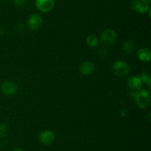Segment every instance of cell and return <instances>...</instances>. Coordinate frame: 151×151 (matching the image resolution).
I'll return each instance as SVG.
<instances>
[{
	"label": "cell",
	"mask_w": 151,
	"mask_h": 151,
	"mask_svg": "<svg viewBox=\"0 0 151 151\" xmlns=\"http://www.w3.org/2000/svg\"><path fill=\"white\" fill-rule=\"evenodd\" d=\"M130 96L140 109L147 108L150 103V95L146 90H139L137 91L132 90L130 93Z\"/></svg>",
	"instance_id": "cell-1"
},
{
	"label": "cell",
	"mask_w": 151,
	"mask_h": 151,
	"mask_svg": "<svg viewBox=\"0 0 151 151\" xmlns=\"http://www.w3.org/2000/svg\"><path fill=\"white\" fill-rule=\"evenodd\" d=\"M114 74L118 76H125L128 75L130 71V66L127 62L122 60H117L113 64L112 66Z\"/></svg>",
	"instance_id": "cell-2"
},
{
	"label": "cell",
	"mask_w": 151,
	"mask_h": 151,
	"mask_svg": "<svg viewBox=\"0 0 151 151\" xmlns=\"http://www.w3.org/2000/svg\"><path fill=\"white\" fill-rule=\"evenodd\" d=\"M116 38V33L111 29H106L100 34V41L104 45H110L113 44Z\"/></svg>",
	"instance_id": "cell-3"
},
{
	"label": "cell",
	"mask_w": 151,
	"mask_h": 151,
	"mask_svg": "<svg viewBox=\"0 0 151 151\" xmlns=\"http://www.w3.org/2000/svg\"><path fill=\"white\" fill-rule=\"evenodd\" d=\"M43 23V19L41 15L38 13H33L30 15L27 19V25L28 28L31 30H37L40 29Z\"/></svg>",
	"instance_id": "cell-4"
},
{
	"label": "cell",
	"mask_w": 151,
	"mask_h": 151,
	"mask_svg": "<svg viewBox=\"0 0 151 151\" xmlns=\"http://www.w3.org/2000/svg\"><path fill=\"white\" fill-rule=\"evenodd\" d=\"M1 93L6 96H13L17 93L18 87L13 81H4L1 84Z\"/></svg>",
	"instance_id": "cell-5"
},
{
	"label": "cell",
	"mask_w": 151,
	"mask_h": 151,
	"mask_svg": "<svg viewBox=\"0 0 151 151\" xmlns=\"http://www.w3.org/2000/svg\"><path fill=\"white\" fill-rule=\"evenodd\" d=\"M37 9L42 13H49L55 6V0H35Z\"/></svg>",
	"instance_id": "cell-6"
},
{
	"label": "cell",
	"mask_w": 151,
	"mask_h": 151,
	"mask_svg": "<svg viewBox=\"0 0 151 151\" xmlns=\"http://www.w3.org/2000/svg\"><path fill=\"white\" fill-rule=\"evenodd\" d=\"M130 5L132 10L139 13H147L150 9L149 4H146L142 0H132Z\"/></svg>",
	"instance_id": "cell-7"
},
{
	"label": "cell",
	"mask_w": 151,
	"mask_h": 151,
	"mask_svg": "<svg viewBox=\"0 0 151 151\" xmlns=\"http://www.w3.org/2000/svg\"><path fill=\"white\" fill-rule=\"evenodd\" d=\"M55 133L50 130H44L39 135L40 142L44 145L51 144L55 141Z\"/></svg>",
	"instance_id": "cell-8"
},
{
	"label": "cell",
	"mask_w": 151,
	"mask_h": 151,
	"mask_svg": "<svg viewBox=\"0 0 151 151\" xmlns=\"http://www.w3.org/2000/svg\"><path fill=\"white\" fill-rule=\"evenodd\" d=\"M95 70V65L90 61H84L79 67V71L82 75L88 76L92 74Z\"/></svg>",
	"instance_id": "cell-9"
},
{
	"label": "cell",
	"mask_w": 151,
	"mask_h": 151,
	"mask_svg": "<svg viewBox=\"0 0 151 151\" xmlns=\"http://www.w3.org/2000/svg\"><path fill=\"white\" fill-rule=\"evenodd\" d=\"M142 81L139 76H132L128 79V86L133 91L141 90Z\"/></svg>",
	"instance_id": "cell-10"
},
{
	"label": "cell",
	"mask_w": 151,
	"mask_h": 151,
	"mask_svg": "<svg viewBox=\"0 0 151 151\" xmlns=\"http://www.w3.org/2000/svg\"><path fill=\"white\" fill-rule=\"evenodd\" d=\"M137 57L142 62H150L151 60V52L147 47H142L137 52Z\"/></svg>",
	"instance_id": "cell-11"
},
{
	"label": "cell",
	"mask_w": 151,
	"mask_h": 151,
	"mask_svg": "<svg viewBox=\"0 0 151 151\" xmlns=\"http://www.w3.org/2000/svg\"><path fill=\"white\" fill-rule=\"evenodd\" d=\"M136 44L133 40H127L123 43L122 48L124 52L127 53H131L135 50Z\"/></svg>",
	"instance_id": "cell-12"
},
{
	"label": "cell",
	"mask_w": 151,
	"mask_h": 151,
	"mask_svg": "<svg viewBox=\"0 0 151 151\" xmlns=\"http://www.w3.org/2000/svg\"><path fill=\"white\" fill-rule=\"evenodd\" d=\"M86 44L90 47H95L99 44V38L95 34H90L86 38Z\"/></svg>",
	"instance_id": "cell-13"
},
{
	"label": "cell",
	"mask_w": 151,
	"mask_h": 151,
	"mask_svg": "<svg viewBox=\"0 0 151 151\" xmlns=\"http://www.w3.org/2000/svg\"><path fill=\"white\" fill-rule=\"evenodd\" d=\"M8 133V127L4 123L0 124V138H4Z\"/></svg>",
	"instance_id": "cell-14"
},
{
	"label": "cell",
	"mask_w": 151,
	"mask_h": 151,
	"mask_svg": "<svg viewBox=\"0 0 151 151\" xmlns=\"http://www.w3.org/2000/svg\"><path fill=\"white\" fill-rule=\"evenodd\" d=\"M140 78H141L142 83H145V84H147V83L150 82L151 81V78L150 74L147 73H143L140 75Z\"/></svg>",
	"instance_id": "cell-15"
},
{
	"label": "cell",
	"mask_w": 151,
	"mask_h": 151,
	"mask_svg": "<svg viewBox=\"0 0 151 151\" xmlns=\"http://www.w3.org/2000/svg\"><path fill=\"white\" fill-rule=\"evenodd\" d=\"M108 50L106 48V47H101V48L99 49L98 53H97V55H98L101 58H105L108 55Z\"/></svg>",
	"instance_id": "cell-16"
},
{
	"label": "cell",
	"mask_w": 151,
	"mask_h": 151,
	"mask_svg": "<svg viewBox=\"0 0 151 151\" xmlns=\"http://www.w3.org/2000/svg\"><path fill=\"white\" fill-rule=\"evenodd\" d=\"M26 2V0H13V3L16 6L18 7H21V6H23L24 4Z\"/></svg>",
	"instance_id": "cell-17"
},
{
	"label": "cell",
	"mask_w": 151,
	"mask_h": 151,
	"mask_svg": "<svg viewBox=\"0 0 151 151\" xmlns=\"http://www.w3.org/2000/svg\"><path fill=\"white\" fill-rule=\"evenodd\" d=\"M24 29V26L23 25H22V24H17V25H16V30L18 31H22Z\"/></svg>",
	"instance_id": "cell-18"
},
{
	"label": "cell",
	"mask_w": 151,
	"mask_h": 151,
	"mask_svg": "<svg viewBox=\"0 0 151 151\" xmlns=\"http://www.w3.org/2000/svg\"><path fill=\"white\" fill-rule=\"evenodd\" d=\"M13 151H23V150L21 149V148H19V147H16V148H15V149H13Z\"/></svg>",
	"instance_id": "cell-19"
},
{
	"label": "cell",
	"mask_w": 151,
	"mask_h": 151,
	"mask_svg": "<svg viewBox=\"0 0 151 151\" xmlns=\"http://www.w3.org/2000/svg\"><path fill=\"white\" fill-rule=\"evenodd\" d=\"M142 1H144V2H145L146 4H149V5H150V0H142Z\"/></svg>",
	"instance_id": "cell-20"
},
{
	"label": "cell",
	"mask_w": 151,
	"mask_h": 151,
	"mask_svg": "<svg viewBox=\"0 0 151 151\" xmlns=\"http://www.w3.org/2000/svg\"><path fill=\"white\" fill-rule=\"evenodd\" d=\"M3 34H4V30H2V28H0V36H1Z\"/></svg>",
	"instance_id": "cell-21"
}]
</instances>
